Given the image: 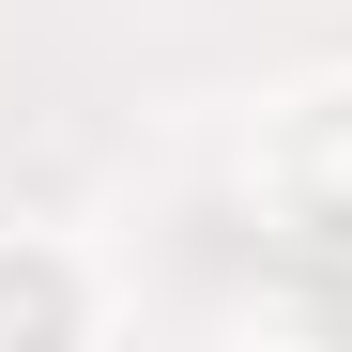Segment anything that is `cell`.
Here are the masks:
<instances>
[{
  "label": "cell",
  "mask_w": 352,
  "mask_h": 352,
  "mask_svg": "<svg viewBox=\"0 0 352 352\" xmlns=\"http://www.w3.org/2000/svg\"><path fill=\"white\" fill-rule=\"evenodd\" d=\"M0 322H62V276H0Z\"/></svg>",
  "instance_id": "obj_1"
}]
</instances>
